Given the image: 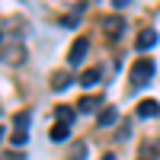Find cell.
<instances>
[{"instance_id":"8fae6325","label":"cell","mask_w":160,"mask_h":160,"mask_svg":"<svg viewBox=\"0 0 160 160\" xmlns=\"http://www.w3.org/2000/svg\"><path fill=\"white\" fill-rule=\"evenodd\" d=\"M48 138H51V141H68V138H71V128L58 122V125H51V131H48Z\"/></svg>"},{"instance_id":"2e32d148","label":"cell","mask_w":160,"mask_h":160,"mask_svg":"<svg viewBox=\"0 0 160 160\" xmlns=\"http://www.w3.org/2000/svg\"><path fill=\"white\" fill-rule=\"evenodd\" d=\"M83 151H87V144H77L74 148V160H83Z\"/></svg>"},{"instance_id":"4fadbf2b","label":"cell","mask_w":160,"mask_h":160,"mask_svg":"<svg viewBox=\"0 0 160 160\" xmlns=\"http://www.w3.org/2000/svg\"><path fill=\"white\" fill-rule=\"evenodd\" d=\"M99 77H102V74H99L96 68L87 71V74H80V87H87V90H90V87H96V83H99Z\"/></svg>"},{"instance_id":"9a60e30c","label":"cell","mask_w":160,"mask_h":160,"mask_svg":"<svg viewBox=\"0 0 160 160\" xmlns=\"http://www.w3.org/2000/svg\"><path fill=\"white\" fill-rule=\"evenodd\" d=\"M61 26H64V29H74V26H77V16H64Z\"/></svg>"},{"instance_id":"e0dca14e","label":"cell","mask_w":160,"mask_h":160,"mask_svg":"<svg viewBox=\"0 0 160 160\" xmlns=\"http://www.w3.org/2000/svg\"><path fill=\"white\" fill-rule=\"evenodd\" d=\"M131 0H112V7H128Z\"/></svg>"},{"instance_id":"277c9868","label":"cell","mask_w":160,"mask_h":160,"mask_svg":"<svg viewBox=\"0 0 160 160\" xmlns=\"http://www.w3.org/2000/svg\"><path fill=\"white\" fill-rule=\"evenodd\" d=\"M106 109V106H102V96H83V99H80L77 102V112H102Z\"/></svg>"},{"instance_id":"ba28073f","label":"cell","mask_w":160,"mask_h":160,"mask_svg":"<svg viewBox=\"0 0 160 160\" xmlns=\"http://www.w3.org/2000/svg\"><path fill=\"white\" fill-rule=\"evenodd\" d=\"M154 115H160V106H157L154 99H144V102L138 106V118H154Z\"/></svg>"},{"instance_id":"8992f818","label":"cell","mask_w":160,"mask_h":160,"mask_svg":"<svg viewBox=\"0 0 160 160\" xmlns=\"http://www.w3.org/2000/svg\"><path fill=\"white\" fill-rule=\"evenodd\" d=\"M87 48H90V42H87V38H77V42L71 45V55H68V61H71V64H80V61L87 58Z\"/></svg>"},{"instance_id":"9c48e42d","label":"cell","mask_w":160,"mask_h":160,"mask_svg":"<svg viewBox=\"0 0 160 160\" xmlns=\"http://www.w3.org/2000/svg\"><path fill=\"white\" fill-rule=\"evenodd\" d=\"M74 115H77V109H71V106H55V118H58L61 125H71Z\"/></svg>"},{"instance_id":"3957f363","label":"cell","mask_w":160,"mask_h":160,"mask_svg":"<svg viewBox=\"0 0 160 160\" xmlns=\"http://www.w3.org/2000/svg\"><path fill=\"white\" fill-rule=\"evenodd\" d=\"M102 29H106L109 38H118V35L125 32V19H122V16H106V19H102Z\"/></svg>"},{"instance_id":"5bb4252c","label":"cell","mask_w":160,"mask_h":160,"mask_svg":"<svg viewBox=\"0 0 160 160\" xmlns=\"http://www.w3.org/2000/svg\"><path fill=\"white\" fill-rule=\"evenodd\" d=\"M26 138H29L26 131H13V144H26Z\"/></svg>"},{"instance_id":"ac0fdd59","label":"cell","mask_w":160,"mask_h":160,"mask_svg":"<svg viewBox=\"0 0 160 160\" xmlns=\"http://www.w3.org/2000/svg\"><path fill=\"white\" fill-rule=\"evenodd\" d=\"M102 160H118V157L115 154H102Z\"/></svg>"},{"instance_id":"52a82bcc","label":"cell","mask_w":160,"mask_h":160,"mask_svg":"<svg viewBox=\"0 0 160 160\" xmlns=\"http://www.w3.org/2000/svg\"><path fill=\"white\" fill-rule=\"evenodd\" d=\"M115 118H118V109H115V106H106V109L96 115V125H99V128H112Z\"/></svg>"},{"instance_id":"5b68a950","label":"cell","mask_w":160,"mask_h":160,"mask_svg":"<svg viewBox=\"0 0 160 160\" xmlns=\"http://www.w3.org/2000/svg\"><path fill=\"white\" fill-rule=\"evenodd\" d=\"M154 45H157V29H154V26L141 29V32H138V51H148V48H154Z\"/></svg>"},{"instance_id":"30bf717a","label":"cell","mask_w":160,"mask_h":160,"mask_svg":"<svg viewBox=\"0 0 160 160\" xmlns=\"http://www.w3.org/2000/svg\"><path fill=\"white\" fill-rule=\"evenodd\" d=\"M71 83H74V77H71V74H64V71L51 77V90H58V93H61V90H68Z\"/></svg>"},{"instance_id":"7c38bea8","label":"cell","mask_w":160,"mask_h":160,"mask_svg":"<svg viewBox=\"0 0 160 160\" xmlns=\"http://www.w3.org/2000/svg\"><path fill=\"white\" fill-rule=\"evenodd\" d=\"M29 122H32V112H29V109H22V112L13 115V125H16V131H26V128H29Z\"/></svg>"},{"instance_id":"7a4b0ae2","label":"cell","mask_w":160,"mask_h":160,"mask_svg":"<svg viewBox=\"0 0 160 160\" xmlns=\"http://www.w3.org/2000/svg\"><path fill=\"white\" fill-rule=\"evenodd\" d=\"M3 61H7V64H22V61H26L22 42H3Z\"/></svg>"},{"instance_id":"6da1fadb","label":"cell","mask_w":160,"mask_h":160,"mask_svg":"<svg viewBox=\"0 0 160 160\" xmlns=\"http://www.w3.org/2000/svg\"><path fill=\"white\" fill-rule=\"evenodd\" d=\"M154 71H157V68H154V61H151V58H138L135 64H131V83H141V87H144V83H151Z\"/></svg>"}]
</instances>
